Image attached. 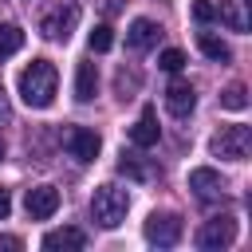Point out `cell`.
Here are the masks:
<instances>
[{
	"mask_svg": "<svg viewBox=\"0 0 252 252\" xmlns=\"http://www.w3.org/2000/svg\"><path fill=\"white\" fill-rule=\"evenodd\" d=\"M118 169H122V173H130V177H146V169H142L138 161H130V158H122V161H118Z\"/></svg>",
	"mask_w": 252,
	"mask_h": 252,
	"instance_id": "22",
	"label": "cell"
},
{
	"mask_svg": "<svg viewBox=\"0 0 252 252\" xmlns=\"http://www.w3.org/2000/svg\"><path fill=\"white\" fill-rule=\"evenodd\" d=\"M24 205H28V217H32V220H47V217H55V209H59V189H55V185H35V189H28Z\"/></svg>",
	"mask_w": 252,
	"mask_h": 252,
	"instance_id": "8",
	"label": "cell"
},
{
	"mask_svg": "<svg viewBox=\"0 0 252 252\" xmlns=\"http://www.w3.org/2000/svg\"><path fill=\"white\" fill-rule=\"evenodd\" d=\"M189 189H193L201 201H213V197H220V193H224V177H220L217 169L201 165V169H193V173H189Z\"/></svg>",
	"mask_w": 252,
	"mask_h": 252,
	"instance_id": "11",
	"label": "cell"
},
{
	"mask_svg": "<svg viewBox=\"0 0 252 252\" xmlns=\"http://www.w3.org/2000/svg\"><path fill=\"white\" fill-rule=\"evenodd\" d=\"M197 43H201V51H205V55H209L213 63H228V59H232L228 43H224V39H217L213 32H201V39H197Z\"/></svg>",
	"mask_w": 252,
	"mask_h": 252,
	"instance_id": "16",
	"label": "cell"
},
{
	"mask_svg": "<svg viewBox=\"0 0 252 252\" xmlns=\"http://www.w3.org/2000/svg\"><path fill=\"white\" fill-rule=\"evenodd\" d=\"M20 47H24V32H20L16 24H0V59L16 55Z\"/></svg>",
	"mask_w": 252,
	"mask_h": 252,
	"instance_id": "17",
	"label": "cell"
},
{
	"mask_svg": "<svg viewBox=\"0 0 252 252\" xmlns=\"http://www.w3.org/2000/svg\"><path fill=\"white\" fill-rule=\"evenodd\" d=\"M114 47V32L106 28V24H98L94 32H91V51H110Z\"/></svg>",
	"mask_w": 252,
	"mask_h": 252,
	"instance_id": "20",
	"label": "cell"
},
{
	"mask_svg": "<svg viewBox=\"0 0 252 252\" xmlns=\"http://www.w3.org/2000/svg\"><path fill=\"white\" fill-rule=\"evenodd\" d=\"M158 138H161V130H158V110L146 106L142 118L130 126V142H134L138 150H150V146H158Z\"/></svg>",
	"mask_w": 252,
	"mask_h": 252,
	"instance_id": "10",
	"label": "cell"
},
{
	"mask_svg": "<svg viewBox=\"0 0 252 252\" xmlns=\"http://www.w3.org/2000/svg\"><path fill=\"white\" fill-rule=\"evenodd\" d=\"M55 87H59V71H55L51 59H32V63L20 71V79H16V91H20V98H24L32 110L51 106V102H55Z\"/></svg>",
	"mask_w": 252,
	"mask_h": 252,
	"instance_id": "1",
	"label": "cell"
},
{
	"mask_svg": "<svg viewBox=\"0 0 252 252\" xmlns=\"http://www.w3.org/2000/svg\"><path fill=\"white\" fill-rule=\"evenodd\" d=\"M193 20L197 24H213L217 20V4L213 0H193Z\"/></svg>",
	"mask_w": 252,
	"mask_h": 252,
	"instance_id": "21",
	"label": "cell"
},
{
	"mask_svg": "<svg viewBox=\"0 0 252 252\" xmlns=\"http://www.w3.org/2000/svg\"><path fill=\"white\" fill-rule=\"evenodd\" d=\"M0 248H24L20 236H0Z\"/></svg>",
	"mask_w": 252,
	"mask_h": 252,
	"instance_id": "25",
	"label": "cell"
},
{
	"mask_svg": "<svg viewBox=\"0 0 252 252\" xmlns=\"http://www.w3.org/2000/svg\"><path fill=\"white\" fill-rule=\"evenodd\" d=\"M126 209H130V193L118 185H98L91 197V217L98 228H118L126 220Z\"/></svg>",
	"mask_w": 252,
	"mask_h": 252,
	"instance_id": "2",
	"label": "cell"
},
{
	"mask_svg": "<svg viewBox=\"0 0 252 252\" xmlns=\"http://www.w3.org/2000/svg\"><path fill=\"white\" fill-rule=\"evenodd\" d=\"M232 32H248L252 28V0H220V12H217Z\"/></svg>",
	"mask_w": 252,
	"mask_h": 252,
	"instance_id": "13",
	"label": "cell"
},
{
	"mask_svg": "<svg viewBox=\"0 0 252 252\" xmlns=\"http://www.w3.org/2000/svg\"><path fill=\"white\" fill-rule=\"evenodd\" d=\"M158 67H161V71H169V75H173V71H181V67H185V51L165 47V51L158 55Z\"/></svg>",
	"mask_w": 252,
	"mask_h": 252,
	"instance_id": "19",
	"label": "cell"
},
{
	"mask_svg": "<svg viewBox=\"0 0 252 252\" xmlns=\"http://www.w3.org/2000/svg\"><path fill=\"white\" fill-rule=\"evenodd\" d=\"M146 240L158 244V248H173V244L181 240V217H173V213H150V220H146Z\"/></svg>",
	"mask_w": 252,
	"mask_h": 252,
	"instance_id": "5",
	"label": "cell"
},
{
	"mask_svg": "<svg viewBox=\"0 0 252 252\" xmlns=\"http://www.w3.org/2000/svg\"><path fill=\"white\" fill-rule=\"evenodd\" d=\"M94 94H98V67L94 63H79V71H75V98L91 102Z\"/></svg>",
	"mask_w": 252,
	"mask_h": 252,
	"instance_id": "14",
	"label": "cell"
},
{
	"mask_svg": "<svg viewBox=\"0 0 252 252\" xmlns=\"http://www.w3.org/2000/svg\"><path fill=\"white\" fill-rule=\"evenodd\" d=\"M158 35H161V28H158L154 20H146V16H138V20L130 24V32H126V47H130V51H150V47L158 43Z\"/></svg>",
	"mask_w": 252,
	"mask_h": 252,
	"instance_id": "12",
	"label": "cell"
},
{
	"mask_svg": "<svg viewBox=\"0 0 252 252\" xmlns=\"http://www.w3.org/2000/svg\"><path fill=\"white\" fill-rule=\"evenodd\" d=\"M0 158H4V142H0Z\"/></svg>",
	"mask_w": 252,
	"mask_h": 252,
	"instance_id": "26",
	"label": "cell"
},
{
	"mask_svg": "<svg viewBox=\"0 0 252 252\" xmlns=\"http://www.w3.org/2000/svg\"><path fill=\"white\" fill-rule=\"evenodd\" d=\"M79 24V0H55L39 16V35L43 39H67Z\"/></svg>",
	"mask_w": 252,
	"mask_h": 252,
	"instance_id": "3",
	"label": "cell"
},
{
	"mask_svg": "<svg viewBox=\"0 0 252 252\" xmlns=\"http://www.w3.org/2000/svg\"><path fill=\"white\" fill-rule=\"evenodd\" d=\"M87 244V232L83 228H55L43 236V248L47 252H59V248H83Z\"/></svg>",
	"mask_w": 252,
	"mask_h": 252,
	"instance_id": "15",
	"label": "cell"
},
{
	"mask_svg": "<svg viewBox=\"0 0 252 252\" xmlns=\"http://www.w3.org/2000/svg\"><path fill=\"white\" fill-rule=\"evenodd\" d=\"M209 150H213L217 158H224V161H244L248 150H252V130H248V126H220V130L213 134Z\"/></svg>",
	"mask_w": 252,
	"mask_h": 252,
	"instance_id": "4",
	"label": "cell"
},
{
	"mask_svg": "<svg viewBox=\"0 0 252 252\" xmlns=\"http://www.w3.org/2000/svg\"><path fill=\"white\" fill-rule=\"evenodd\" d=\"M102 12H106V16H118V12H122V0H102Z\"/></svg>",
	"mask_w": 252,
	"mask_h": 252,
	"instance_id": "24",
	"label": "cell"
},
{
	"mask_svg": "<svg viewBox=\"0 0 252 252\" xmlns=\"http://www.w3.org/2000/svg\"><path fill=\"white\" fill-rule=\"evenodd\" d=\"M220 106H224V110H244V106H248V91H244V83L224 87V91H220Z\"/></svg>",
	"mask_w": 252,
	"mask_h": 252,
	"instance_id": "18",
	"label": "cell"
},
{
	"mask_svg": "<svg viewBox=\"0 0 252 252\" xmlns=\"http://www.w3.org/2000/svg\"><path fill=\"white\" fill-rule=\"evenodd\" d=\"M165 106H169L173 118H189L193 106H197V91H193V83H185V79L169 83V91H165Z\"/></svg>",
	"mask_w": 252,
	"mask_h": 252,
	"instance_id": "9",
	"label": "cell"
},
{
	"mask_svg": "<svg viewBox=\"0 0 252 252\" xmlns=\"http://www.w3.org/2000/svg\"><path fill=\"white\" fill-rule=\"evenodd\" d=\"M12 213V197H8V189H0V220Z\"/></svg>",
	"mask_w": 252,
	"mask_h": 252,
	"instance_id": "23",
	"label": "cell"
},
{
	"mask_svg": "<svg viewBox=\"0 0 252 252\" xmlns=\"http://www.w3.org/2000/svg\"><path fill=\"white\" fill-rule=\"evenodd\" d=\"M63 146H67V154H71L75 161H94L102 142H98L94 130H87V126H71V130L63 134Z\"/></svg>",
	"mask_w": 252,
	"mask_h": 252,
	"instance_id": "7",
	"label": "cell"
},
{
	"mask_svg": "<svg viewBox=\"0 0 252 252\" xmlns=\"http://www.w3.org/2000/svg\"><path fill=\"white\" fill-rule=\"evenodd\" d=\"M232 240H236V220H232V217H213V220H205L201 232H197V244H201L205 252L228 248Z\"/></svg>",
	"mask_w": 252,
	"mask_h": 252,
	"instance_id": "6",
	"label": "cell"
}]
</instances>
